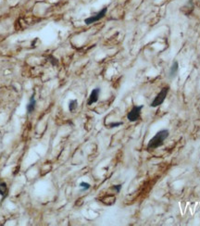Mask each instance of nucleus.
<instances>
[{
	"label": "nucleus",
	"instance_id": "nucleus-1",
	"mask_svg": "<svg viewBox=\"0 0 200 226\" xmlns=\"http://www.w3.org/2000/svg\"><path fill=\"white\" fill-rule=\"evenodd\" d=\"M170 132L168 130H161L158 132L154 136L151 138V140L147 144V148L148 149H156L164 145V141L168 138Z\"/></svg>",
	"mask_w": 200,
	"mask_h": 226
},
{
	"label": "nucleus",
	"instance_id": "nucleus-2",
	"mask_svg": "<svg viewBox=\"0 0 200 226\" xmlns=\"http://www.w3.org/2000/svg\"><path fill=\"white\" fill-rule=\"evenodd\" d=\"M169 90H170V87H169V86L163 87L161 89V91L157 95L155 99L152 101V103H151V107L152 108H157V107L160 106V105L164 102V100L166 99L167 95L169 93Z\"/></svg>",
	"mask_w": 200,
	"mask_h": 226
},
{
	"label": "nucleus",
	"instance_id": "nucleus-3",
	"mask_svg": "<svg viewBox=\"0 0 200 226\" xmlns=\"http://www.w3.org/2000/svg\"><path fill=\"white\" fill-rule=\"evenodd\" d=\"M143 108H144L143 105H141V106H133V109L127 114V119L132 123H134L136 120H138L141 117V111Z\"/></svg>",
	"mask_w": 200,
	"mask_h": 226
},
{
	"label": "nucleus",
	"instance_id": "nucleus-4",
	"mask_svg": "<svg viewBox=\"0 0 200 226\" xmlns=\"http://www.w3.org/2000/svg\"><path fill=\"white\" fill-rule=\"evenodd\" d=\"M107 12V8H106V7L103 8L99 12L96 13L95 15H93V16H91V17L85 19V20H84L85 24H86V25H89V24H92V23H94V22H97V21H100L101 19H103V18L106 16Z\"/></svg>",
	"mask_w": 200,
	"mask_h": 226
},
{
	"label": "nucleus",
	"instance_id": "nucleus-5",
	"mask_svg": "<svg viewBox=\"0 0 200 226\" xmlns=\"http://www.w3.org/2000/svg\"><path fill=\"white\" fill-rule=\"evenodd\" d=\"M100 91H101V89L99 87H97V88L92 90V92H91V94L89 96V98L87 100V105L91 106V105H93L94 103L97 102V100L99 98Z\"/></svg>",
	"mask_w": 200,
	"mask_h": 226
},
{
	"label": "nucleus",
	"instance_id": "nucleus-6",
	"mask_svg": "<svg viewBox=\"0 0 200 226\" xmlns=\"http://www.w3.org/2000/svg\"><path fill=\"white\" fill-rule=\"evenodd\" d=\"M35 106H36V100H35L34 97L32 96L30 98L29 104L27 105V113L28 114H32L34 112V109H35Z\"/></svg>",
	"mask_w": 200,
	"mask_h": 226
},
{
	"label": "nucleus",
	"instance_id": "nucleus-7",
	"mask_svg": "<svg viewBox=\"0 0 200 226\" xmlns=\"http://www.w3.org/2000/svg\"><path fill=\"white\" fill-rule=\"evenodd\" d=\"M178 70H179V63H178V61L175 60L170 69V72H169V76H170V78L176 77V75L178 73Z\"/></svg>",
	"mask_w": 200,
	"mask_h": 226
},
{
	"label": "nucleus",
	"instance_id": "nucleus-8",
	"mask_svg": "<svg viewBox=\"0 0 200 226\" xmlns=\"http://www.w3.org/2000/svg\"><path fill=\"white\" fill-rule=\"evenodd\" d=\"M8 195V186L7 184L0 179V195H1L2 198L7 197Z\"/></svg>",
	"mask_w": 200,
	"mask_h": 226
},
{
	"label": "nucleus",
	"instance_id": "nucleus-9",
	"mask_svg": "<svg viewBox=\"0 0 200 226\" xmlns=\"http://www.w3.org/2000/svg\"><path fill=\"white\" fill-rule=\"evenodd\" d=\"M77 107H78V101H77L76 99H73V100H70V104H69V110L70 112L74 111Z\"/></svg>",
	"mask_w": 200,
	"mask_h": 226
},
{
	"label": "nucleus",
	"instance_id": "nucleus-10",
	"mask_svg": "<svg viewBox=\"0 0 200 226\" xmlns=\"http://www.w3.org/2000/svg\"><path fill=\"white\" fill-rule=\"evenodd\" d=\"M49 61L52 63V65H53V66H56V65H57V64H58V60H57L56 57H54L52 55H51V56H49Z\"/></svg>",
	"mask_w": 200,
	"mask_h": 226
},
{
	"label": "nucleus",
	"instance_id": "nucleus-11",
	"mask_svg": "<svg viewBox=\"0 0 200 226\" xmlns=\"http://www.w3.org/2000/svg\"><path fill=\"white\" fill-rule=\"evenodd\" d=\"M80 187H82V188H83V190H88V189L91 187V185H90L88 183L82 182V183L80 184Z\"/></svg>",
	"mask_w": 200,
	"mask_h": 226
},
{
	"label": "nucleus",
	"instance_id": "nucleus-12",
	"mask_svg": "<svg viewBox=\"0 0 200 226\" xmlns=\"http://www.w3.org/2000/svg\"><path fill=\"white\" fill-rule=\"evenodd\" d=\"M123 124V123L122 122H119V123H110L109 124V127L110 128H115V127H118L120 125H122Z\"/></svg>",
	"mask_w": 200,
	"mask_h": 226
},
{
	"label": "nucleus",
	"instance_id": "nucleus-13",
	"mask_svg": "<svg viewBox=\"0 0 200 226\" xmlns=\"http://www.w3.org/2000/svg\"><path fill=\"white\" fill-rule=\"evenodd\" d=\"M121 187H122L121 185H113V186H112V189L116 190L117 193H120V191L121 190Z\"/></svg>",
	"mask_w": 200,
	"mask_h": 226
}]
</instances>
